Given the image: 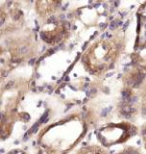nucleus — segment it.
<instances>
[{
  "instance_id": "f257e3e1",
  "label": "nucleus",
  "mask_w": 146,
  "mask_h": 154,
  "mask_svg": "<svg viewBox=\"0 0 146 154\" xmlns=\"http://www.w3.org/2000/svg\"><path fill=\"white\" fill-rule=\"evenodd\" d=\"M122 49L123 36L113 34L91 45L83 57V63L91 74L100 75L114 66Z\"/></svg>"
},
{
  "instance_id": "f03ea898",
  "label": "nucleus",
  "mask_w": 146,
  "mask_h": 154,
  "mask_svg": "<svg viewBox=\"0 0 146 154\" xmlns=\"http://www.w3.org/2000/svg\"><path fill=\"white\" fill-rule=\"evenodd\" d=\"M139 129L137 125L128 122H111L102 126L96 133L97 140L102 147H111L128 142L131 138L138 134Z\"/></svg>"
},
{
  "instance_id": "7ed1b4c3",
  "label": "nucleus",
  "mask_w": 146,
  "mask_h": 154,
  "mask_svg": "<svg viewBox=\"0 0 146 154\" xmlns=\"http://www.w3.org/2000/svg\"><path fill=\"white\" fill-rule=\"evenodd\" d=\"M134 49L138 52L146 49V1L139 5L137 11V32Z\"/></svg>"
},
{
  "instance_id": "20e7f679",
  "label": "nucleus",
  "mask_w": 146,
  "mask_h": 154,
  "mask_svg": "<svg viewBox=\"0 0 146 154\" xmlns=\"http://www.w3.org/2000/svg\"><path fill=\"white\" fill-rule=\"evenodd\" d=\"M75 154H107V151L104 147L96 144H91V146H86L81 147L79 150H77Z\"/></svg>"
},
{
  "instance_id": "39448f33",
  "label": "nucleus",
  "mask_w": 146,
  "mask_h": 154,
  "mask_svg": "<svg viewBox=\"0 0 146 154\" xmlns=\"http://www.w3.org/2000/svg\"><path fill=\"white\" fill-rule=\"evenodd\" d=\"M117 154H143V153L138 147H135L134 146H127L123 147L119 152H117Z\"/></svg>"
},
{
  "instance_id": "423d86ee",
  "label": "nucleus",
  "mask_w": 146,
  "mask_h": 154,
  "mask_svg": "<svg viewBox=\"0 0 146 154\" xmlns=\"http://www.w3.org/2000/svg\"><path fill=\"white\" fill-rule=\"evenodd\" d=\"M140 97H141V109L144 115L146 116V82L145 84L141 86V93H140Z\"/></svg>"
},
{
  "instance_id": "0eeeda50",
  "label": "nucleus",
  "mask_w": 146,
  "mask_h": 154,
  "mask_svg": "<svg viewBox=\"0 0 146 154\" xmlns=\"http://www.w3.org/2000/svg\"><path fill=\"white\" fill-rule=\"evenodd\" d=\"M139 134H140V137H141V141H142V144H143V147L146 151V122L142 124V126L140 127L139 129Z\"/></svg>"
}]
</instances>
